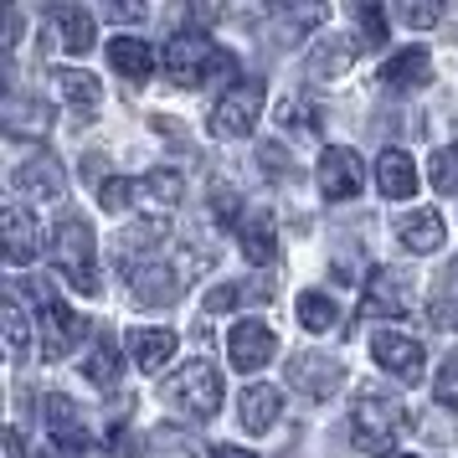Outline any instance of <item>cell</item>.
Here are the masks:
<instances>
[{"instance_id": "d6a6232c", "label": "cell", "mask_w": 458, "mask_h": 458, "mask_svg": "<svg viewBox=\"0 0 458 458\" xmlns=\"http://www.w3.org/2000/svg\"><path fill=\"white\" fill-rule=\"evenodd\" d=\"M114 371H119L114 335H98V345H93V355H88V381H93V386H114Z\"/></svg>"}, {"instance_id": "277c9868", "label": "cell", "mask_w": 458, "mask_h": 458, "mask_svg": "<svg viewBox=\"0 0 458 458\" xmlns=\"http://www.w3.org/2000/svg\"><path fill=\"white\" fill-rule=\"evenodd\" d=\"M165 396L175 407H186L191 417H216V407H222V371L211 366L207 355L201 360H186V366L170 371Z\"/></svg>"}, {"instance_id": "4dcf8cb0", "label": "cell", "mask_w": 458, "mask_h": 458, "mask_svg": "<svg viewBox=\"0 0 458 458\" xmlns=\"http://www.w3.org/2000/svg\"><path fill=\"white\" fill-rule=\"evenodd\" d=\"M319 108L310 104V98H284V108H278V124H284V134H319Z\"/></svg>"}, {"instance_id": "8d00e7d4", "label": "cell", "mask_w": 458, "mask_h": 458, "mask_svg": "<svg viewBox=\"0 0 458 458\" xmlns=\"http://www.w3.org/2000/svg\"><path fill=\"white\" fill-rule=\"evenodd\" d=\"M237 207H242V201H237V191H227V186H216V191H211V211H216V222H237V227H242Z\"/></svg>"}, {"instance_id": "e575fe53", "label": "cell", "mask_w": 458, "mask_h": 458, "mask_svg": "<svg viewBox=\"0 0 458 458\" xmlns=\"http://www.w3.org/2000/svg\"><path fill=\"white\" fill-rule=\"evenodd\" d=\"M433 396H437V407H454V412H458V355H448V360L437 366Z\"/></svg>"}, {"instance_id": "8fae6325", "label": "cell", "mask_w": 458, "mask_h": 458, "mask_svg": "<svg viewBox=\"0 0 458 458\" xmlns=\"http://www.w3.org/2000/svg\"><path fill=\"white\" fill-rule=\"evenodd\" d=\"M0 237H5V263L11 268H26L37 252H42V227L26 207H5L0 211Z\"/></svg>"}, {"instance_id": "44dd1931", "label": "cell", "mask_w": 458, "mask_h": 458, "mask_svg": "<svg viewBox=\"0 0 458 458\" xmlns=\"http://www.w3.org/2000/svg\"><path fill=\"white\" fill-rule=\"evenodd\" d=\"M108 63L114 72H124V83H149V72H155V52H149L145 37H114L108 42Z\"/></svg>"}, {"instance_id": "f546056e", "label": "cell", "mask_w": 458, "mask_h": 458, "mask_svg": "<svg viewBox=\"0 0 458 458\" xmlns=\"http://www.w3.org/2000/svg\"><path fill=\"white\" fill-rule=\"evenodd\" d=\"M299 325L314 335H325L340 325V310H335V299H325V293H299Z\"/></svg>"}, {"instance_id": "cb8c5ba5", "label": "cell", "mask_w": 458, "mask_h": 458, "mask_svg": "<svg viewBox=\"0 0 458 458\" xmlns=\"http://www.w3.org/2000/svg\"><path fill=\"white\" fill-rule=\"evenodd\" d=\"M278 392L273 386H242L237 396V422H242V433H268L273 422H278Z\"/></svg>"}, {"instance_id": "8992f818", "label": "cell", "mask_w": 458, "mask_h": 458, "mask_svg": "<svg viewBox=\"0 0 458 458\" xmlns=\"http://www.w3.org/2000/svg\"><path fill=\"white\" fill-rule=\"evenodd\" d=\"M186 278L191 273L175 268V263H165V252H149V258H134V263H129V289H134V299L149 304V310L175 304L181 289H186Z\"/></svg>"}, {"instance_id": "e0dca14e", "label": "cell", "mask_w": 458, "mask_h": 458, "mask_svg": "<svg viewBox=\"0 0 458 458\" xmlns=\"http://www.w3.org/2000/svg\"><path fill=\"white\" fill-rule=\"evenodd\" d=\"M396 237H402V248L417 252V258H428V252L443 248V237H448V227H443V216H437L433 207H412L402 222H396Z\"/></svg>"}, {"instance_id": "7402d4cb", "label": "cell", "mask_w": 458, "mask_h": 458, "mask_svg": "<svg viewBox=\"0 0 458 458\" xmlns=\"http://www.w3.org/2000/svg\"><path fill=\"white\" fill-rule=\"evenodd\" d=\"M381 83L392 88V93H407V88L433 83V57H428L422 47H407V52H396L392 63L381 67Z\"/></svg>"}, {"instance_id": "f1b7e54d", "label": "cell", "mask_w": 458, "mask_h": 458, "mask_svg": "<svg viewBox=\"0 0 458 458\" xmlns=\"http://www.w3.org/2000/svg\"><path fill=\"white\" fill-rule=\"evenodd\" d=\"M273 289H263V284H222V289L207 293V310H237V304H268Z\"/></svg>"}, {"instance_id": "9c48e42d", "label": "cell", "mask_w": 458, "mask_h": 458, "mask_svg": "<svg viewBox=\"0 0 458 458\" xmlns=\"http://www.w3.org/2000/svg\"><path fill=\"white\" fill-rule=\"evenodd\" d=\"M371 355L381 371H392L396 381H422V366H428V355L417 345L412 335H396V330H376L371 335Z\"/></svg>"}, {"instance_id": "484cf974", "label": "cell", "mask_w": 458, "mask_h": 458, "mask_svg": "<svg viewBox=\"0 0 458 458\" xmlns=\"http://www.w3.org/2000/svg\"><path fill=\"white\" fill-rule=\"evenodd\" d=\"M52 83H57V93H63L78 114H93L98 98H104V93H98V78H93V72H78V67H57V78H52Z\"/></svg>"}, {"instance_id": "83f0119b", "label": "cell", "mask_w": 458, "mask_h": 458, "mask_svg": "<svg viewBox=\"0 0 458 458\" xmlns=\"http://www.w3.org/2000/svg\"><path fill=\"white\" fill-rule=\"evenodd\" d=\"M5 129L11 134H47L52 114H47L42 98H5Z\"/></svg>"}, {"instance_id": "5b68a950", "label": "cell", "mask_w": 458, "mask_h": 458, "mask_svg": "<svg viewBox=\"0 0 458 458\" xmlns=\"http://www.w3.org/2000/svg\"><path fill=\"white\" fill-rule=\"evenodd\" d=\"M263 98H268V88L258 83V78H237V83L216 98V108H211V134H222V140H242V134L258 124Z\"/></svg>"}, {"instance_id": "7a4b0ae2", "label": "cell", "mask_w": 458, "mask_h": 458, "mask_svg": "<svg viewBox=\"0 0 458 458\" xmlns=\"http://www.w3.org/2000/svg\"><path fill=\"white\" fill-rule=\"evenodd\" d=\"M237 63L232 52H216L207 31H181L165 42V78L181 88H201V83H216V78H232Z\"/></svg>"}, {"instance_id": "f35d334b", "label": "cell", "mask_w": 458, "mask_h": 458, "mask_svg": "<svg viewBox=\"0 0 458 458\" xmlns=\"http://www.w3.org/2000/svg\"><path fill=\"white\" fill-rule=\"evenodd\" d=\"M114 21H145V5H108Z\"/></svg>"}, {"instance_id": "4316f807", "label": "cell", "mask_w": 458, "mask_h": 458, "mask_svg": "<svg viewBox=\"0 0 458 458\" xmlns=\"http://www.w3.org/2000/svg\"><path fill=\"white\" fill-rule=\"evenodd\" d=\"M428 319H433L437 330H458V258L448 273H437V289L428 299Z\"/></svg>"}, {"instance_id": "2e32d148", "label": "cell", "mask_w": 458, "mask_h": 458, "mask_svg": "<svg viewBox=\"0 0 458 458\" xmlns=\"http://www.w3.org/2000/svg\"><path fill=\"white\" fill-rule=\"evenodd\" d=\"M47 26H52V42L63 47V52H72V57H83V52H93V16H88L83 5H52L47 11Z\"/></svg>"}, {"instance_id": "9a60e30c", "label": "cell", "mask_w": 458, "mask_h": 458, "mask_svg": "<svg viewBox=\"0 0 458 458\" xmlns=\"http://www.w3.org/2000/svg\"><path fill=\"white\" fill-rule=\"evenodd\" d=\"M11 181H16V191H26V196H47V201H57L67 191V175L63 165L47 155V149H37V155H26L21 165L11 170Z\"/></svg>"}, {"instance_id": "d590c367", "label": "cell", "mask_w": 458, "mask_h": 458, "mask_svg": "<svg viewBox=\"0 0 458 458\" xmlns=\"http://www.w3.org/2000/svg\"><path fill=\"white\" fill-rule=\"evenodd\" d=\"M355 21H360V31L371 37V47L386 42V16H381V5H360V11H355Z\"/></svg>"}, {"instance_id": "3957f363", "label": "cell", "mask_w": 458, "mask_h": 458, "mask_svg": "<svg viewBox=\"0 0 458 458\" xmlns=\"http://www.w3.org/2000/svg\"><path fill=\"white\" fill-rule=\"evenodd\" d=\"M52 263L63 268V278L72 289L98 293V248H93V227L78 216H63L52 232Z\"/></svg>"}, {"instance_id": "ba28073f", "label": "cell", "mask_w": 458, "mask_h": 458, "mask_svg": "<svg viewBox=\"0 0 458 458\" xmlns=\"http://www.w3.org/2000/svg\"><path fill=\"white\" fill-rule=\"evenodd\" d=\"M319 191L325 201H351L366 191V160L351 145H330L319 155Z\"/></svg>"}, {"instance_id": "1f68e13d", "label": "cell", "mask_w": 458, "mask_h": 458, "mask_svg": "<svg viewBox=\"0 0 458 458\" xmlns=\"http://www.w3.org/2000/svg\"><path fill=\"white\" fill-rule=\"evenodd\" d=\"M428 181H433L437 196H454L458 191V145H443L433 160H428Z\"/></svg>"}, {"instance_id": "ffe728a7", "label": "cell", "mask_w": 458, "mask_h": 458, "mask_svg": "<svg viewBox=\"0 0 458 458\" xmlns=\"http://www.w3.org/2000/svg\"><path fill=\"white\" fill-rule=\"evenodd\" d=\"M181 196H186V181L175 170H149L134 181V211H170L181 207Z\"/></svg>"}, {"instance_id": "d6986e66", "label": "cell", "mask_w": 458, "mask_h": 458, "mask_svg": "<svg viewBox=\"0 0 458 458\" xmlns=\"http://www.w3.org/2000/svg\"><path fill=\"white\" fill-rule=\"evenodd\" d=\"M237 242H242V258L258 263V268H268L273 258H278V227H273V211H248L242 216V227H237Z\"/></svg>"}, {"instance_id": "6da1fadb", "label": "cell", "mask_w": 458, "mask_h": 458, "mask_svg": "<svg viewBox=\"0 0 458 458\" xmlns=\"http://www.w3.org/2000/svg\"><path fill=\"white\" fill-rule=\"evenodd\" d=\"M407 428V407L396 402L392 392H381V386H366V392H355L351 402V437L360 454H392L396 437Z\"/></svg>"}, {"instance_id": "ab89813d", "label": "cell", "mask_w": 458, "mask_h": 458, "mask_svg": "<svg viewBox=\"0 0 458 458\" xmlns=\"http://www.w3.org/2000/svg\"><path fill=\"white\" fill-rule=\"evenodd\" d=\"M211 458H258V454H248V448H232V443H216V448H211Z\"/></svg>"}, {"instance_id": "7c38bea8", "label": "cell", "mask_w": 458, "mask_h": 458, "mask_svg": "<svg viewBox=\"0 0 458 458\" xmlns=\"http://www.w3.org/2000/svg\"><path fill=\"white\" fill-rule=\"evenodd\" d=\"M412 310V289H407V278L396 268H376L366 278V293H360V314L371 319V314H407Z\"/></svg>"}, {"instance_id": "603a6c76", "label": "cell", "mask_w": 458, "mask_h": 458, "mask_svg": "<svg viewBox=\"0 0 458 458\" xmlns=\"http://www.w3.org/2000/svg\"><path fill=\"white\" fill-rule=\"evenodd\" d=\"M376 186H381V196H392V201H407L417 191L412 155H407V149H381V160H376Z\"/></svg>"}, {"instance_id": "5bb4252c", "label": "cell", "mask_w": 458, "mask_h": 458, "mask_svg": "<svg viewBox=\"0 0 458 458\" xmlns=\"http://www.w3.org/2000/svg\"><path fill=\"white\" fill-rule=\"evenodd\" d=\"M47 433H52V443L63 454H72V458L88 454V422L72 396H47Z\"/></svg>"}, {"instance_id": "52a82bcc", "label": "cell", "mask_w": 458, "mask_h": 458, "mask_svg": "<svg viewBox=\"0 0 458 458\" xmlns=\"http://www.w3.org/2000/svg\"><path fill=\"white\" fill-rule=\"evenodd\" d=\"M37 330H42V355L47 360H63V355H72L78 345H83V319L67 310L63 299H52V293L37 289Z\"/></svg>"}, {"instance_id": "4fadbf2b", "label": "cell", "mask_w": 458, "mask_h": 458, "mask_svg": "<svg viewBox=\"0 0 458 458\" xmlns=\"http://www.w3.org/2000/svg\"><path fill=\"white\" fill-rule=\"evenodd\" d=\"M289 386H299L314 402H330L340 392V360L330 355H293L289 360Z\"/></svg>"}, {"instance_id": "836d02e7", "label": "cell", "mask_w": 458, "mask_h": 458, "mask_svg": "<svg viewBox=\"0 0 458 458\" xmlns=\"http://www.w3.org/2000/svg\"><path fill=\"white\" fill-rule=\"evenodd\" d=\"M5 351L11 355H26V330H31V325H26V314H21V299H16V289L5 293Z\"/></svg>"}, {"instance_id": "60d3db41", "label": "cell", "mask_w": 458, "mask_h": 458, "mask_svg": "<svg viewBox=\"0 0 458 458\" xmlns=\"http://www.w3.org/2000/svg\"><path fill=\"white\" fill-rule=\"evenodd\" d=\"M402 458H417V454H402Z\"/></svg>"}, {"instance_id": "ac0fdd59", "label": "cell", "mask_w": 458, "mask_h": 458, "mask_svg": "<svg viewBox=\"0 0 458 458\" xmlns=\"http://www.w3.org/2000/svg\"><path fill=\"white\" fill-rule=\"evenodd\" d=\"M355 63V42L351 37H319L310 52V63H304V72H310V83H335V78H345Z\"/></svg>"}, {"instance_id": "74e56055", "label": "cell", "mask_w": 458, "mask_h": 458, "mask_svg": "<svg viewBox=\"0 0 458 458\" xmlns=\"http://www.w3.org/2000/svg\"><path fill=\"white\" fill-rule=\"evenodd\" d=\"M396 16L407 26H437L443 21V5H412V0H407V5H396Z\"/></svg>"}, {"instance_id": "d4e9b609", "label": "cell", "mask_w": 458, "mask_h": 458, "mask_svg": "<svg viewBox=\"0 0 458 458\" xmlns=\"http://www.w3.org/2000/svg\"><path fill=\"white\" fill-rule=\"evenodd\" d=\"M129 355L140 371H165L170 355H175V330H129Z\"/></svg>"}, {"instance_id": "30bf717a", "label": "cell", "mask_w": 458, "mask_h": 458, "mask_svg": "<svg viewBox=\"0 0 458 458\" xmlns=\"http://www.w3.org/2000/svg\"><path fill=\"white\" fill-rule=\"evenodd\" d=\"M273 351H278V340H273V330L263 319H237L227 330V355L237 371H263L273 360Z\"/></svg>"}]
</instances>
